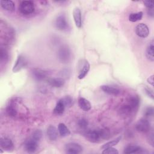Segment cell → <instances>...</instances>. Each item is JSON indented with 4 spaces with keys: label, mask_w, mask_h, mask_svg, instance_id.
Segmentation results:
<instances>
[{
    "label": "cell",
    "mask_w": 154,
    "mask_h": 154,
    "mask_svg": "<svg viewBox=\"0 0 154 154\" xmlns=\"http://www.w3.org/2000/svg\"><path fill=\"white\" fill-rule=\"evenodd\" d=\"M136 34L141 38H146L149 34V29L145 23H139L135 27Z\"/></svg>",
    "instance_id": "obj_9"
},
{
    "label": "cell",
    "mask_w": 154,
    "mask_h": 154,
    "mask_svg": "<svg viewBox=\"0 0 154 154\" xmlns=\"http://www.w3.org/2000/svg\"><path fill=\"white\" fill-rule=\"evenodd\" d=\"M78 105H79V108L84 111H88L91 108L90 102L87 99L82 97H79Z\"/></svg>",
    "instance_id": "obj_19"
},
{
    "label": "cell",
    "mask_w": 154,
    "mask_h": 154,
    "mask_svg": "<svg viewBox=\"0 0 154 154\" xmlns=\"http://www.w3.org/2000/svg\"><path fill=\"white\" fill-rule=\"evenodd\" d=\"M82 147L76 143H69L65 146L66 153L70 154H78L82 151Z\"/></svg>",
    "instance_id": "obj_8"
},
{
    "label": "cell",
    "mask_w": 154,
    "mask_h": 154,
    "mask_svg": "<svg viewBox=\"0 0 154 154\" xmlns=\"http://www.w3.org/2000/svg\"><path fill=\"white\" fill-rule=\"evenodd\" d=\"M102 153L103 154H118L119 151L116 149L111 147L103 149Z\"/></svg>",
    "instance_id": "obj_31"
},
{
    "label": "cell",
    "mask_w": 154,
    "mask_h": 154,
    "mask_svg": "<svg viewBox=\"0 0 154 154\" xmlns=\"http://www.w3.org/2000/svg\"><path fill=\"white\" fill-rule=\"evenodd\" d=\"M144 90H145V92L146 93V94L150 97L151 99H153L154 98V95H153V91L150 89V88H148V87H145L144 88Z\"/></svg>",
    "instance_id": "obj_33"
},
{
    "label": "cell",
    "mask_w": 154,
    "mask_h": 154,
    "mask_svg": "<svg viewBox=\"0 0 154 154\" xmlns=\"http://www.w3.org/2000/svg\"><path fill=\"white\" fill-rule=\"evenodd\" d=\"M27 66V60L22 55H19L15 61V63L13 67L12 71L14 73L17 72L22 69L25 68Z\"/></svg>",
    "instance_id": "obj_7"
},
{
    "label": "cell",
    "mask_w": 154,
    "mask_h": 154,
    "mask_svg": "<svg viewBox=\"0 0 154 154\" xmlns=\"http://www.w3.org/2000/svg\"><path fill=\"white\" fill-rule=\"evenodd\" d=\"M33 77L37 81H42L46 79L48 75V72L46 70L40 69H34L32 71Z\"/></svg>",
    "instance_id": "obj_10"
},
{
    "label": "cell",
    "mask_w": 154,
    "mask_h": 154,
    "mask_svg": "<svg viewBox=\"0 0 154 154\" xmlns=\"http://www.w3.org/2000/svg\"><path fill=\"white\" fill-rule=\"evenodd\" d=\"M143 13L141 11L131 13L129 16V21L132 22H137V21L141 19V18L143 17Z\"/></svg>",
    "instance_id": "obj_26"
},
{
    "label": "cell",
    "mask_w": 154,
    "mask_h": 154,
    "mask_svg": "<svg viewBox=\"0 0 154 154\" xmlns=\"http://www.w3.org/2000/svg\"><path fill=\"white\" fill-rule=\"evenodd\" d=\"M48 138L51 141H55L58 137L57 129L53 125H49L46 131Z\"/></svg>",
    "instance_id": "obj_17"
},
{
    "label": "cell",
    "mask_w": 154,
    "mask_h": 154,
    "mask_svg": "<svg viewBox=\"0 0 154 154\" xmlns=\"http://www.w3.org/2000/svg\"><path fill=\"white\" fill-rule=\"evenodd\" d=\"M6 112L10 117H15L17 114V106L16 100H11L9 102L6 108Z\"/></svg>",
    "instance_id": "obj_12"
},
{
    "label": "cell",
    "mask_w": 154,
    "mask_h": 154,
    "mask_svg": "<svg viewBox=\"0 0 154 154\" xmlns=\"http://www.w3.org/2000/svg\"><path fill=\"white\" fill-rule=\"evenodd\" d=\"M153 40H152L148 46L147 47L146 49V56L151 61H154V56H153V53H154V45H153Z\"/></svg>",
    "instance_id": "obj_23"
},
{
    "label": "cell",
    "mask_w": 154,
    "mask_h": 154,
    "mask_svg": "<svg viewBox=\"0 0 154 154\" xmlns=\"http://www.w3.org/2000/svg\"><path fill=\"white\" fill-rule=\"evenodd\" d=\"M58 58L62 63H68L71 59V51L66 45L61 46L58 51Z\"/></svg>",
    "instance_id": "obj_3"
},
{
    "label": "cell",
    "mask_w": 154,
    "mask_h": 154,
    "mask_svg": "<svg viewBox=\"0 0 154 154\" xmlns=\"http://www.w3.org/2000/svg\"><path fill=\"white\" fill-rule=\"evenodd\" d=\"M55 25L60 31H67L69 28V24L64 14H60L55 19Z\"/></svg>",
    "instance_id": "obj_6"
},
{
    "label": "cell",
    "mask_w": 154,
    "mask_h": 154,
    "mask_svg": "<svg viewBox=\"0 0 154 154\" xmlns=\"http://www.w3.org/2000/svg\"><path fill=\"white\" fill-rule=\"evenodd\" d=\"M65 105L62 100V99H60L57 102L55 105V107L54 109V112L55 114H62L65 109Z\"/></svg>",
    "instance_id": "obj_24"
},
{
    "label": "cell",
    "mask_w": 154,
    "mask_h": 154,
    "mask_svg": "<svg viewBox=\"0 0 154 154\" xmlns=\"http://www.w3.org/2000/svg\"><path fill=\"white\" fill-rule=\"evenodd\" d=\"M58 129L60 135L63 137H67V136L69 135L70 134V130L69 129V128L66 126V125L64 123H59Z\"/></svg>",
    "instance_id": "obj_22"
},
{
    "label": "cell",
    "mask_w": 154,
    "mask_h": 154,
    "mask_svg": "<svg viewBox=\"0 0 154 154\" xmlns=\"http://www.w3.org/2000/svg\"><path fill=\"white\" fill-rule=\"evenodd\" d=\"M0 146L4 149L9 150L13 147V143L9 138L4 137L1 138Z\"/></svg>",
    "instance_id": "obj_20"
},
{
    "label": "cell",
    "mask_w": 154,
    "mask_h": 154,
    "mask_svg": "<svg viewBox=\"0 0 154 154\" xmlns=\"http://www.w3.org/2000/svg\"><path fill=\"white\" fill-rule=\"evenodd\" d=\"M109 136V131L107 129H94L88 131L85 134L86 138L90 142L97 143L101 139H107Z\"/></svg>",
    "instance_id": "obj_1"
},
{
    "label": "cell",
    "mask_w": 154,
    "mask_h": 154,
    "mask_svg": "<svg viewBox=\"0 0 154 154\" xmlns=\"http://www.w3.org/2000/svg\"><path fill=\"white\" fill-rule=\"evenodd\" d=\"M1 6L5 10L13 11L15 9V4L13 1L11 0L8 1H1Z\"/></svg>",
    "instance_id": "obj_21"
},
{
    "label": "cell",
    "mask_w": 154,
    "mask_h": 154,
    "mask_svg": "<svg viewBox=\"0 0 154 154\" xmlns=\"http://www.w3.org/2000/svg\"><path fill=\"white\" fill-rule=\"evenodd\" d=\"M144 114L146 117H152L154 114V108L153 106L147 107L144 111Z\"/></svg>",
    "instance_id": "obj_32"
},
{
    "label": "cell",
    "mask_w": 154,
    "mask_h": 154,
    "mask_svg": "<svg viewBox=\"0 0 154 154\" xmlns=\"http://www.w3.org/2000/svg\"><path fill=\"white\" fill-rule=\"evenodd\" d=\"M8 60V54L7 50L3 48L0 49V61L1 63H5Z\"/></svg>",
    "instance_id": "obj_27"
},
{
    "label": "cell",
    "mask_w": 154,
    "mask_h": 154,
    "mask_svg": "<svg viewBox=\"0 0 154 154\" xmlns=\"http://www.w3.org/2000/svg\"><path fill=\"white\" fill-rule=\"evenodd\" d=\"M144 4L146 7L148 8V9H153L154 5L153 2L152 1H143Z\"/></svg>",
    "instance_id": "obj_34"
},
{
    "label": "cell",
    "mask_w": 154,
    "mask_h": 154,
    "mask_svg": "<svg viewBox=\"0 0 154 154\" xmlns=\"http://www.w3.org/2000/svg\"><path fill=\"white\" fill-rule=\"evenodd\" d=\"M90 67V64L88 62V61L84 60V62L79 70V74L78 76V79H82L85 77V76L87 75L88 72H89Z\"/></svg>",
    "instance_id": "obj_18"
},
{
    "label": "cell",
    "mask_w": 154,
    "mask_h": 154,
    "mask_svg": "<svg viewBox=\"0 0 154 154\" xmlns=\"http://www.w3.org/2000/svg\"><path fill=\"white\" fill-rule=\"evenodd\" d=\"M121 138H122V136H119L117 138H116V139L106 143L105 144H104L103 145H102L101 146V148L103 149H106L108 147H113V146L117 145L120 141Z\"/></svg>",
    "instance_id": "obj_25"
},
{
    "label": "cell",
    "mask_w": 154,
    "mask_h": 154,
    "mask_svg": "<svg viewBox=\"0 0 154 154\" xmlns=\"http://www.w3.org/2000/svg\"><path fill=\"white\" fill-rule=\"evenodd\" d=\"M88 121L84 119V118H82L81 119H79L78 121V126L81 128V129H85L87 128V126H88Z\"/></svg>",
    "instance_id": "obj_30"
},
{
    "label": "cell",
    "mask_w": 154,
    "mask_h": 154,
    "mask_svg": "<svg viewBox=\"0 0 154 154\" xmlns=\"http://www.w3.org/2000/svg\"><path fill=\"white\" fill-rule=\"evenodd\" d=\"M65 106L66 107H70L72 106V103H73V99L69 96H66L65 97H64L63 98L61 99Z\"/></svg>",
    "instance_id": "obj_29"
},
{
    "label": "cell",
    "mask_w": 154,
    "mask_h": 154,
    "mask_svg": "<svg viewBox=\"0 0 154 154\" xmlns=\"http://www.w3.org/2000/svg\"><path fill=\"white\" fill-rule=\"evenodd\" d=\"M19 10L20 12L24 15L32 14L35 10L34 4L31 1H22L20 2Z\"/></svg>",
    "instance_id": "obj_4"
},
{
    "label": "cell",
    "mask_w": 154,
    "mask_h": 154,
    "mask_svg": "<svg viewBox=\"0 0 154 154\" xmlns=\"http://www.w3.org/2000/svg\"><path fill=\"white\" fill-rule=\"evenodd\" d=\"M148 14H149V16L153 17V14H154V13H153V9H149V10H148Z\"/></svg>",
    "instance_id": "obj_37"
},
{
    "label": "cell",
    "mask_w": 154,
    "mask_h": 154,
    "mask_svg": "<svg viewBox=\"0 0 154 154\" xmlns=\"http://www.w3.org/2000/svg\"><path fill=\"white\" fill-rule=\"evenodd\" d=\"M140 105V99L137 96H132L127 100V102L122 106L120 111L123 114H131L137 110Z\"/></svg>",
    "instance_id": "obj_2"
},
{
    "label": "cell",
    "mask_w": 154,
    "mask_h": 154,
    "mask_svg": "<svg viewBox=\"0 0 154 154\" xmlns=\"http://www.w3.org/2000/svg\"><path fill=\"white\" fill-rule=\"evenodd\" d=\"M135 129L140 132H147L150 129V123L146 118L140 119L135 124Z\"/></svg>",
    "instance_id": "obj_5"
},
{
    "label": "cell",
    "mask_w": 154,
    "mask_h": 154,
    "mask_svg": "<svg viewBox=\"0 0 154 154\" xmlns=\"http://www.w3.org/2000/svg\"><path fill=\"white\" fill-rule=\"evenodd\" d=\"M42 135H43L42 131L40 129H37L33 132V133L32 134L31 138H32L34 140L38 142L41 140V138L42 137Z\"/></svg>",
    "instance_id": "obj_28"
},
{
    "label": "cell",
    "mask_w": 154,
    "mask_h": 154,
    "mask_svg": "<svg viewBox=\"0 0 154 154\" xmlns=\"http://www.w3.org/2000/svg\"><path fill=\"white\" fill-rule=\"evenodd\" d=\"M37 147H38V141L34 140L32 138H31L29 140H28L25 144V150L28 153L35 152Z\"/></svg>",
    "instance_id": "obj_13"
},
{
    "label": "cell",
    "mask_w": 154,
    "mask_h": 154,
    "mask_svg": "<svg viewBox=\"0 0 154 154\" xmlns=\"http://www.w3.org/2000/svg\"><path fill=\"white\" fill-rule=\"evenodd\" d=\"M143 149L138 146L137 145H128L127 146L123 151L124 153L126 154H131V153H143Z\"/></svg>",
    "instance_id": "obj_16"
},
{
    "label": "cell",
    "mask_w": 154,
    "mask_h": 154,
    "mask_svg": "<svg viewBox=\"0 0 154 154\" xmlns=\"http://www.w3.org/2000/svg\"><path fill=\"white\" fill-rule=\"evenodd\" d=\"M153 139H154V138H153V133L152 132V133L150 134V135H149V143L152 146H153Z\"/></svg>",
    "instance_id": "obj_35"
},
{
    "label": "cell",
    "mask_w": 154,
    "mask_h": 154,
    "mask_svg": "<svg viewBox=\"0 0 154 154\" xmlns=\"http://www.w3.org/2000/svg\"><path fill=\"white\" fill-rule=\"evenodd\" d=\"M153 75H151L150 76H149L147 79V81L148 82V83H149L150 85H152V86H153Z\"/></svg>",
    "instance_id": "obj_36"
},
{
    "label": "cell",
    "mask_w": 154,
    "mask_h": 154,
    "mask_svg": "<svg viewBox=\"0 0 154 154\" xmlns=\"http://www.w3.org/2000/svg\"><path fill=\"white\" fill-rule=\"evenodd\" d=\"M46 81L49 85L55 88H60L65 84V80L62 78H48Z\"/></svg>",
    "instance_id": "obj_11"
},
{
    "label": "cell",
    "mask_w": 154,
    "mask_h": 154,
    "mask_svg": "<svg viewBox=\"0 0 154 154\" xmlns=\"http://www.w3.org/2000/svg\"><path fill=\"white\" fill-rule=\"evenodd\" d=\"M101 89L106 94L109 95H113V96H117L118 95L120 91L119 88L114 87L113 86L108 85H102L100 87Z\"/></svg>",
    "instance_id": "obj_15"
},
{
    "label": "cell",
    "mask_w": 154,
    "mask_h": 154,
    "mask_svg": "<svg viewBox=\"0 0 154 154\" xmlns=\"http://www.w3.org/2000/svg\"><path fill=\"white\" fill-rule=\"evenodd\" d=\"M73 19H74L76 26L79 28H81V26H82L81 11L79 8L76 7L73 9Z\"/></svg>",
    "instance_id": "obj_14"
}]
</instances>
